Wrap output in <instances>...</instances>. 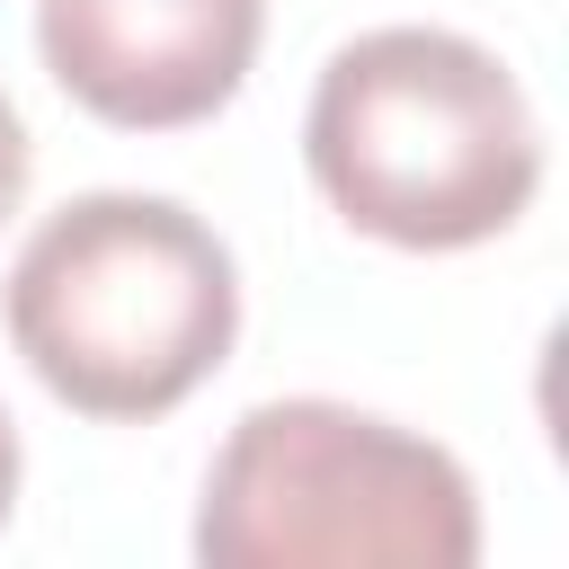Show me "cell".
I'll list each match as a JSON object with an SVG mask.
<instances>
[{"label":"cell","mask_w":569,"mask_h":569,"mask_svg":"<svg viewBox=\"0 0 569 569\" xmlns=\"http://www.w3.org/2000/svg\"><path fill=\"white\" fill-rule=\"evenodd\" d=\"M311 187L391 249H480L542 187V124L516 71L453 27H365L311 80Z\"/></svg>","instance_id":"obj_1"},{"label":"cell","mask_w":569,"mask_h":569,"mask_svg":"<svg viewBox=\"0 0 569 569\" xmlns=\"http://www.w3.org/2000/svg\"><path fill=\"white\" fill-rule=\"evenodd\" d=\"M27 373L107 427L169 418L240 338V267L178 196L98 187L44 213L0 284Z\"/></svg>","instance_id":"obj_2"},{"label":"cell","mask_w":569,"mask_h":569,"mask_svg":"<svg viewBox=\"0 0 569 569\" xmlns=\"http://www.w3.org/2000/svg\"><path fill=\"white\" fill-rule=\"evenodd\" d=\"M204 569H471V471L347 400H258L196 498Z\"/></svg>","instance_id":"obj_3"},{"label":"cell","mask_w":569,"mask_h":569,"mask_svg":"<svg viewBox=\"0 0 569 569\" xmlns=\"http://www.w3.org/2000/svg\"><path fill=\"white\" fill-rule=\"evenodd\" d=\"M267 0H36V53L71 107L124 133H178L240 98Z\"/></svg>","instance_id":"obj_4"},{"label":"cell","mask_w":569,"mask_h":569,"mask_svg":"<svg viewBox=\"0 0 569 569\" xmlns=\"http://www.w3.org/2000/svg\"><path fill=\"white\" fill-rule=\"evenodd\" d=\"M27 124H18V107H9V89H0V222L18 213V196H27Z\"/></svg>","instance_id":"obj_5"},{"label":"cell","mask_w":569,"mask_h":569,"mask_svg":"<svg viewBox=\"0 0 569 569\" xmlns=\"http://www.w3.org/2000/svg\"><path fill=\"white\" fill-rule=\"evenodd\" d=\"M9 507H18V427L0 409V525H9Z\"/></svg>","instance_id":"obj_6"}]
</instances>
